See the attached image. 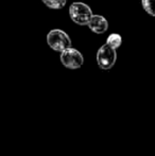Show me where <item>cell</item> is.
<instances>
[{"mask_svg": "<svg viewBox=\"0 0 155 156\" xmlns=\"http://www.w3.org/2000/svg\"><path fill=\"white\" fill-rule=\"evenodd\" d=\"M106 44L110 45L111 47H113L114 49H117V48H119L120 46H121L122 38L119 34H117V33H113V34H111L110 36L107 37V39H106Z\"/></svg>", "mask_w": 155, "mask_h": 156, "instance_id": "8992f818", "label": "cell"}, {"mask_svg": "<svg viewBox=\"0 0 155 156\" xmlns=\"http://www.w3.org/2000/svg\"><path fill=\"white\" fill-rule=\"evenodd\" d=\"M50 9H54V10H58L65 6L67 0H41Z\"/></svg>", "mask_w": 155, "mask_h": 156, "instance_id": "52a82bcc", "label": "cell"}, {"mask_svg": "<svg viewBox=\"0 0 155 156\" xmlns=\"http://www.w3.org/2000/svg\"><path fill=\"white\" fill-rule=\"evenodd\" d=\"M61 62L68 69H79L84 63V58L75 48H67L61 53Z\"/></svg>", "mask_w": 155, "mask_h": 156, "instance_id": "277c9868", "label": "cell"}, {"mask_svg": "<svg viewBox=\"0 0 155 156\" xmlns=\"http://www.w3.org/2000/svg\"><path fill=\"white\" fill-rule=\"evenodd\" d=\"M87 26L93 32L97 33V34H103L107 30L108 23L101 15H93L90 21H89Z\"/></svg>", "mask_w": 155, "mask_h": 156, "instance_id": "5b68a950", "label": "cell"}, {"mask_svg": "<svg viewBox=\"0 0 155 156\" xmlns=\"http://www.w3.org/2000/svg\"><path fill=\"white\" fill-rule=\"evenodd\" d=\"M69 15L73 23L80 26H86L93 17V12L87 4L83 2H73L69 8Z\"/></svg>", "mask_w": 155, "mask_h": 156, "instance_id": "6da1fadb", "label": "cell"}, {"mask_svg": "<svg viewBox=\"0 0 155 156\" xmlns=\"http://www.w3.org/2000/svg\"><path fill=\"white\" fill-rule=\"evenodd\" d=\"M47 43L51 49L54 51L62 52L66 50L67 48L71 47V39L70 37L67 35L62 30H51L47 35Z\"/></svg>", "mask_w": 155, "mask_h": 156, "instance_id": "7a4b0ae2", "label": "cell"}, {"mask_svg": "<svg viewBox=\"0 0 155 156\" xmlns=\"http://www.w3.org/2000/svg\"><path fill=\"white\" fill-rule=\"evenodd\" d=\"M143 6L148 14L155 16V0H141Z\"/></svg>", "mask_w": 155, "mask_h": 156, "instance_id": "ba28073f", "label": "cell"}, {"mask_svg": "<svg viewBox=\"0 0 155 156\" xmlns=\"http://www.w3.org/2000/svg\"><path fill=\"white\" fill-rule=\"evenodd\" d=\"M117 60L116 49L110 45H103L97 52V63L99 67L103 70H108L115 65Z\"/></svg>", "mask_w": 155, "mask_h": 156, "instance_id": "3957f363", "label": "cell"}]
</instances>
